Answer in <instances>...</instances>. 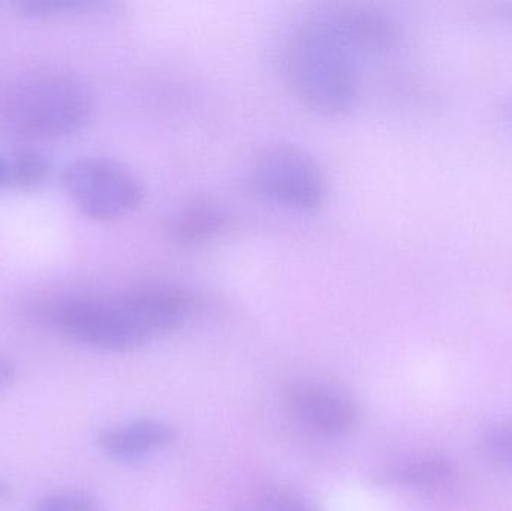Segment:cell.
Masks as SVG:
<instances>
[{"label": "cell", "instance_id": "13", "mask_svg": "<svg viewBox=\"0 0 512 511\" xmlns=\"http://www.w3.org/2000/svg\"><path fill=\"white\" fill-rule=\"evenodd\" d=\"M35 511H108L99 501L83 492L48 495L36 504Z\"/></svg>", "mask_w": 512, "mask_h": 511}, {"label": "cell", "instance_id": "3", "mask_svg": "<svg viewBox=\"0 0 512 511\" xmlns=\"http://www.w3.org/2000/svg\"><path fill=\"white\" fill-rule=\"evenodd\" d=\"M93 99L89 89L68 75H41L17 87L9 102V116L21 134L60 138L89 123Z\"/></svg>", "mask_w": 512, "mask_h": 511}, {"label": "cell", "instance_id": "14", "mask_svg": "<svg viewBox=\"0 0 512 511\" xmlns=\"http://www.w3.org/2000/svg\"><path fill=\"white\" fill-rule=\"evenodd\" d=\"M92 3L86 0H27L18 3V11L29 18H48L69 14L89 8Z\"/></svg>", "mask_w": 512, "mask_h": 511}, {"label": "cell", "instance_id": "2", "mask_svg": "<svg viewBox=\"0 0 512 511\" xmlns=\"http://www.w3.org/2000/svg\"><path fill=\"white\" fill-rule=\"evenodd\" d=\"M194 299L174 285L147 284L116 297H78L51 309L62 335L105 353H131L183 326Z\"/></svg>", "mask_w": 512, "mask_h": 511}, {"label": "cell", "instance_id": "15", "mask_svg": "<svg viewBox=\"0 0 512 511\" xmlns=\"http://www.w3.org/2000/svg\"><path fill=\"white\" fill-rule=\"evenodd\" d=\"M17 378V366L12 360L0 356V390L8 389Z\"/></svg>", "mask_w": 512, "mask_h": 511}, {"label": "cell", "instance_id": "7", "mask_svg": "<svg viewBox=\"0 0 512 511\" xmlns=\"http://www.w3.org/2000/svg\"><path fill=\"white\" fill-rule=\"evenodd\" d=\"M174 438L176 432L168 423L143 417L105 429L99 434L98 444L114 461L135 462L164 450Z\"/></svg>", "mask_w": 512, "mask_h": 511}, {"label": "cell", "instance_id": "1", "mask_svg": "<svg viewBox=\"0 0 512 511\" xmlns=\"http://www.w3.org/2000/svg\"><path fill=\"white\" fill-rule=\"evenodd\" d=\"M357 8L313 15L286 39L282 69L301 105L322 117H340L357 105L361 54H369Z\"/></svg>", "mask_w": 512, "mask_h": 511}, {"label": "cell", "instance_id": "4", "mask_svg": "<svg viewBox=\"0 0 512 511\" xmlns=\"http://www.w3.org/2000/svg\"><path fill=\"white\" fill-rule=\"evenodd\" d=\"M69 200L87 218L116 221L134 212L143 203L146 189L140 177L110 158H81L62 174Z\"/></svg>", "mask_w": 512, "mask_h": 511}, {"label": "cell", "instance_id": "6", "mask_svg": "<svg viewBox=\"0 0 512 511\" xmlns=\"http://www.w3.org/2000/svg\"><path fill=\"white\" fill-rule=\"evenodd\" d=\"M285 402L295 422L318 437H345L360 423L357 402L331 384L298 381L286 390Z\"/></svg>", "mask_w": 512, "mask_h": 511}, {"label": "cell", "instance_id": "17", "mask_svg": "<svg viewBox=\"0 0 512 511\" xmlns=\"http://www.w3.org/2000/svg\"><path fill=\"white\" fill-rule=\"evenodd\" d=\"M9 497H11V489H9L5 482L0 480V501L8 500Z\"/></svg>", "mask_w": 512, "mask_h": 511}, {"label": "cell", "instance_id": "10", "mask_svg": "<svg viewBox=\"0 0 512 511\" xmlns=\"http://www.w3.org/2000/svg\"><path fill=\"white\" fill-rule=\"evenodd\" d=\"M48 161L41 153L24 150L9 161L8 188L32 191L39 188L48 176Z\"/></svg>", "mask_w": 512, "mask_h": 511}, {"label": "cell", "instance_id": "12", "mask_svg": "<svg viewBox=\"0 0 512 511\" xmlns=\"http://www.w3.org/2000/svg\"><path fill=\"white\" fill-rule=\"evenodd\" d=\"M481 452L489 461L512 473V422L499 423L481 435Z\"/></svg>", "mask_w": 512, "mask_h": 511}, {"label": "cell", "instance_id": "18", "mask_svg": "<svg viewBox=\"0 0 512 511\" xmlns=\"http://www.w3.org/2000/svg\"><path fill=\"white\" fill-rule=\"evenodd\" d=\"M507 14L510 15V17L512 18V6L510 9H508Z\"/></svg>", "mask_w": 512, "mask_h": 511}, {"label": "cell", "instance_id": "11", "mask_svg": "<svg viewBox=\"0 0 512 511\" xmlns=\"http://www.w3.org/2000/svg\"><path fill=\"white\" fill-rule=\"evenodd\" d=\"M239 511H321L309 500L289 489L270 488L256 492Z\"/></svg>", "mask_w": 512, "mask_h": 511}, {"label": "cell", "instance_id": "5", "mask_svg": "<svg viewBox=\"0 0 512 511\" xmlns=\"http://www.w3.org/2000/svg\"><path fill=\"white\" fill-rule=\"evenodd\" d=\"M251 179L264 200L297 212H312L327 197V177L321 165L294 144L262 149L252 164Z\"/></svg>", "mask_w": 512, "mask_h": 511}, {"label": "cell", "instance_id": "8", "mask_svg": "<svg viewBox=\"0 0 512 511\" xmlns=\"http://www.w3.org/2000/svg\"><path fill=\"white\" fill-rule=\"evenodd\" d=\"M456 470L441 455H420L388 468L375 483L385 488L406 489L420 494H444L453 488Z\"/></svg>", "mask_w": 512, "mask_h": 511}, {"label": "cell", "instance_id": "16", "mask_svg": "<svg viewBox=\"0 0 512 511\" xmlns=\"http://www.w3.org/2000/svg\"><path fill=\"white\" fill-rule=\"evenodd\" d=\"M9 161L0 156V188L8 185Z\"/></svg>", "mask_w": 512, "mask_h": 511}, {"label": "cell", "instance_id": "9", "mask_svg": "<svg viewBox=\"0 0 512 511\" xmlns=\"http://www.w3.org/2000/svg\"><path fill=\"white\" fill-rule=\"evenodd\" d=\"M227 225L224 210L206 198H197L180 207L168 222L171 239L182 245H200L218 236Z\"/></svg>", "mask_w": 512, "mask_h": 511}]
</instances>
